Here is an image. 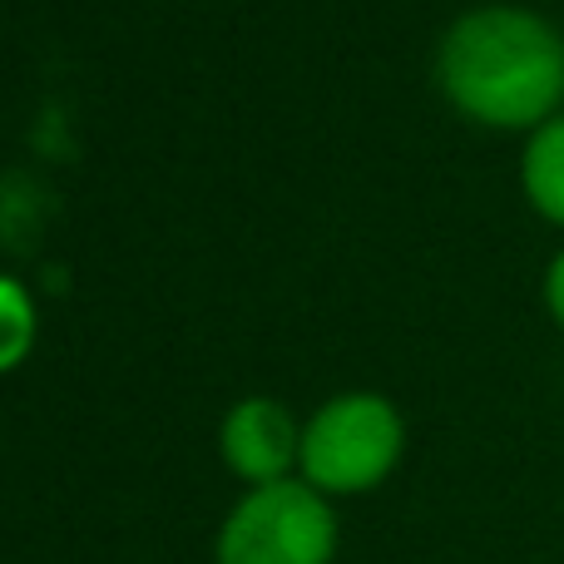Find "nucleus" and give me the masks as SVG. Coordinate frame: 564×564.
Wrapping results in <instances>:
<instances>
[{"label": "nucleus", "mask_w": 564, "mask_h": 564, "mask_svg": "<svg viewBox=\"0 0 564 564\" xmlns=\"http://www.w3.org/2000/svg\"><path fill=\"white\" fill-rule=\"evenodd\" d=\"M436 85L476 124L535 134L564 105V35L525 6L466 10L441 35Z\"/></svg>", "instance_id": "f257e3e1"}, {"label": "nucleus", "mask_w": 564, "mask_h": 564, "mask_svg": "<svg viewBox=\"0 0 564 564\" xmlns=\"http://www.w3.org/2000/svg\"><path fill=\"white\" fill-rule=\"evenodd\" d=\"M401 451H406L401 411L377 391H341L302 426L297 476L327 500L367 496L401 466Z\"/></svg>", "instance_id": "f03ea898"}, {"label": "nucleus", "mask_w": 564, "mask_h": 564, "mask_svg": "<svg viewBox=\"0 0 564 564\" xmlns=\"http://www.w3.org/2000/svg\"><path fill=\"white\" fill-rule=\"evenodd\" d=\"M337 510L302 476L243 490L214 535V564H332Z\"/></svg>", "instance_id": "7ed1b4c3"}, {"label": "nucleus", "mask_w": 564, "mask_h": 564, "mask_svg": "<svg viewBox=\"0 0 564 564\" xmlns=\"http://www.w3.org/2000/svg\"><path fill=\"white\" fill-rule=\"evenodd\" d=\"M218 456H224V466L234 470L248 490L278 486V480L297 476L302 426L282 401L248 397V401H238L224 416V426H218Z\"/></svg>", "instance_id": "20e7f679"}, {"label": "nucleus", "mask_w": 564, "mask_h": 564, "mask_svg": "<svg viewBox=\"0 0 564 564\" xmlns=\"http://www.w3.org/2000/svg\"><path fill=\"white\" fill-rule=\"evenodd\" d=\"M520 188L540 218L564 228V115L540 124L520 154Z\"/></svg>", "instance_id": "39448f33"}, {"label": "nucleus", "mask_w": 564, "mask_h": 564, "mask_svg": "<svg viewBox=\"0 0 564 564\" xmlns=\"http://www.w3.org/2000/svg\"><path fill=\"white\" fill-rule=\"evenodd\" d=\"M35 341V307L15 278H0V371L20 367Z\"/></svg>", "instance_id": "423d86ee"}, {"label": "nucleus", "mask_w": 564, "mask_h": 564, "mask_svg": "<svg viewBox=\"0 0 564 564\" xmlns=\"http://www.w3.org/2000/svg\"><path fill=\"white\" fill-rule=\"evenodd\" d=\"M545 307H550V317L564 327V248L550 258V268H545Z\"/></svg>", "instance_id": "0eeeda50"}]
</instances>
